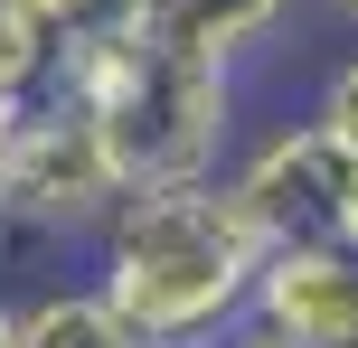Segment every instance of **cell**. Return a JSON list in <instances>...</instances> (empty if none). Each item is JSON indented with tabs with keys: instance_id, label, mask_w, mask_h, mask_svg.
<instances>
[{
	"instance_id": "obj_5",
	"label": "cell",
	"mask_w": 358,
	"mask_h": 348,
	"mask_svg": "<svg viewBox=\"0 0 358 348\" xmlns=\"http://www.w3.org/2000/svg\"><path fill=\"white\" fill-rule=\"evenodd\" d=\"M330 169L340 151L321 142V123H283L227 169V198L255 217V236L283 245V236H321V198H330Z\"/></svg>"
},
{
	"instance_id": "obj_2",
	"label": "cell",
	"mask_w": 358,
	"mask_h": 348,
	"mask_svg": "<svg viewBox=\"0 0 358 348\" xmlns=\"http://www.w3.org/2000/svg\"><path fill=\"white\" fill-rule=\"evenodd\" d=\"M48 85L94 123V142L113 151L123 188H170V179H217L236 132V85L208 56H170L151 38H132L123 19L66 38L48 66Z\"/></svg>"
},
{
	"instance_id": "obj_6",
	"label": "cell",
	"mask_w": 358,
	"mask_h": 348,
	"mask_svg": "<svg viewBox=\"0 0 358 348\" xmlns=\"http://www.w3.org/2000/svg\"><path fill=\"white\" fill-rule=\"evenodd\" d=\"M292 19V0H123V29L151 38L170 56H208V66H236L245 47H264Z\"/></svg>"
},
{
	"instance_id": "obj_11",
	"label": "cell",
	"mask_w": 358,
	"mask_h": 348,
	"mask_svg": "<svg viewBox=\"0 0 358 348\" xmlns=\"http://www.w3.org/2000/svg\"><path fill=\"white\" fill-rule=\"evenodd\" d=\"M321 236L340 245V255H358V160L330 169V198H321Z\"/></svg>"
},
{
	"instance_id": "obj_8",
	"label": "cell",
	"mask_w": 358,
	"mask_h": 348,
	"mask_svg": "<svg viewBox=\"0 0 358 348\" xmlns=\"http://www.w3.org/2000/svg\"><path fill=\"white\" fill-rule=\"evenodd\" d=\"M48 66H57V38L38 29L19 0H0V104H29V94L48 85Z\"/></svg>"
},
{
	"instance_id": "obj_4",
	"label": "cell",
	"mask_w": 358,
	"mask_h": 348,
	"mask_svg": "<svg viewBox=\"0 0 358 348\" xmlns=\"http://www.w3.org/2000/svg\"><path fill=\"white\" fill-rule=\"evenodd\" d=\"M245 311L264 330H283L292 348H358V255H340L330 236L264 245Z\"/></svg>"
},
{
	"instance_id": "obj_7",
	"label": "cell",
	"mask_w": 358,
	"mask_h": 348,
	"mask_svg": "<svg viewBox=\"0 0 358 348\" xmlns=\"http://www.w3.org/2000/svg\"><path fill=\"white\" fill-rule=\"evenodd\" d=\"M19 348H142L104 292H38L19 311Z\"/></svg>"
},
{
	"instance_id": "obj_1",
	"label": "cell",
	"mask_w": 358,
	"mask_h": 348,
	"mask_svg": "<svg viewBox=\"0 0 358 348\" xmlns=\"http://www.w3.org/2000/svg\"><path fill=\"white\" fill-rule=\"evenodd\" d=\"M264 236L255 217L227 198V179H170V188H132L104 217V282L142 348H217L227 320H245Z\"/></svg>"
},
{
	"instance_id": "obj_14",
	"label": "cell",
	"mask_w": 358,
	"mask_h": 348,
	"mask_svg": "<svg viewBox=\"0 0 358 348\" xmlns=\"http://www.w3.org/2000/svg\"><path fill=\"white\" fill-rule=\"evenodd\" d=\"M330 10H340V19H358V0H330Z\"/></svg>"
},
{
	"instance_id": "obj_10",
	"label": "cell",
	"mask_w": 358,
	"mask_h": 348,
	"mask_svg": "<svg viewBox=\"0 0 358 348\" xmlns=\"http://www.w3.org/2000/svg\"><path fill=\"white\" fill-rule=\"evenodd\" d=\"M19 10H29L38 29L66 47V38H85V29H104V19H123V0H19Z\"/></svg>"
},
{
	"instance_id": "obj_12",
	"label": "cell",
	"mask_w": 358,
	"mask_h": 348,
	"mask_svg": "<svg viewBox=\"0 0 358 348\" xmlns=\"http://www.w3.org/2000/svg\"><path fill=\"white\" fill-rule=\"evenodd\" d=\"M217 348H292V339H283V330H264V320L245 311V320H227V330H217Z\"/></svg>"
},
{
	"instance_id": "obj_15",
	"label": "cell",
	"mask_w": 358,
	"mask_h": 348,
	"mask_svg": "<svg viewBox=\"0 0 358 348\" xmlns=\"http://www.w3.org/2000/svg\"><path fill=\"white\" fill-rule=\"evenodd\" d=\"M0 226H10V217H0Z\"/></svg>"
},
{
	"instance_id": "obj_13",
	"label": "cell",
	"mask_w": 358,
	"mask_h": 348,
	"mask_svg": "<svg viewBox=\"0 0 358 348\" xmlns=\"http://www.w3.org/2000/svg\"><path fill=\"white\" fill-rule=\"evenodd\" d=\"M0 348H19V311H10V301H0Z\"/></svg>"
},
{
	"instance_id": "obj_3",
	"label": "cell",
	"mask_w": 358,
	"mask_h": 348,
	"mask_svg": "<svg viewBox=\"0 0 358 348\" xmlns=\"http://www.w3.org/2000/svg\"><path fill=\"white\" fill-rule=\"evenodd\" d=\"M123 169L94 142V123L57 85H38L29 104H0V217L29 236H104V217L123 207Z\"/></svg>"
},
{
	"instance_id": "obj_9",
	"label": "cell",
	"mask_w": 358,
	"mask_h": 348,
	"mask_svg": "<svg viewBox=\"0 0 358 348\" xmlns=\"http://www.w3.org/2000/svg\"><path fill=\"white\" fill-rule=\"evenodd\" d=\"M311 123H321V142L340 151V160H358V56L321 85V113H311Z\"/></svg>"
}]
</instances>
